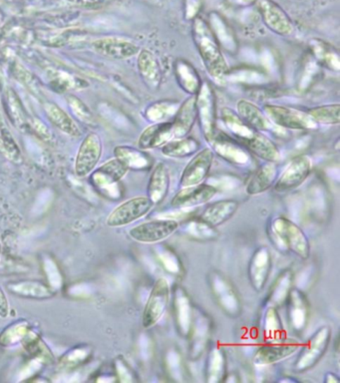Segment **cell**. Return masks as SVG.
I'll list each match as a JSON object with an SVG mask.
<instances>
[{
    "mask_svg": "<svg viewBox=\"0 0 340 383\" xmlns=\"http://www.w3.org/2000/svg\"><path fill=\"white\" fill-rule=\"evenodd\" d=\"M227 1L235 6H249L254 4L256 0H227Z\"/></svg>",
    "mask_w": 340,
    "mask_h": 383,
    "instance_id": "cell-52",
    "label": "cell"
},
{
    "mask_svg": "<svg viewBox=\"0 0 340 383\" xmlns=\"http://www.w3.org/2000/svg\"><path fill=\"white\" fill-rule=\"evenodd\" d=\"M164 368L172 382H185L188 380L187 368L180 349L176 346L169 347L164 354Z\"/></svg>",
    "mask_w": 340,
    "mask_h": 383,
    "instance_id": "cell-41",
    "label": "cell"
},
{
    "mask_svg": "<svg viewBox=\"0 0 340 383\" xmlns=\"http://www.w3.org/2000/svg\"><path fill=\"white\" fill-rule=\"evenodd\" d=\"M268 225L282 234L289 253H294L301 260H308L310 257V241L299 225L282 215L273 218Z\"/></svg>",
    "mask_w": 340,
    "mask_h": 383,
    "instance_id": "cell-9",
    "label": "cell"
},
{
    "mask_svg": "<svg viewBox=\"0 0 340 383\" xmlns=\"http://www.w3.org/2000/svg\"><path fill=\"white\" fill-rule=\"evenodd\" d=\"M259 8L263 23L273 33L280 36H289L294 32V23L291 18L273 0H261Z\"/></svg>",
    "mask_w": 340,
    "mask_h": 383,
    "instance_id": "cell-21",
    "label": "cell"
},
{
    "mask_svg": "<svg viewBox=\"0 0 340 383\" xmlns=\"http://www.w3.org/2000/svg\"><path fill=\"white\" fill-rule=\"evenodd\" d=\"M278 382L292 383V382H299V380L294 379V378L287 377L285 378H282V379L278 380Z\"/></svg>",
    "mask_w": 340,
    "mask_h": 383,
    "instance_id": "cell-56",
    "label": "cell"
},
{
    "mask_svg": "<svg viewBox=\"0 0 340 383\" xmlns=\"http://www.w3.org/2000/svg\"><path fill=\"white\" fill-rule=\"evenodd\" d=\"M9 311H11V306H9L8 299L4 289L0 287V318L8 317Z\"/></svg>",
    "mask_w": 340,
    "mask_h": 383,
    "instance_id": "cell-50",
    "label": "cell"
},
{
    "mask_svg": "<svg viewBox=\"0 0 340 383\" xmlns=\"http://www.w3.org/2000/svg\"><path fill=\"white\" fill-rule=\"evenodd\" d=\"M263 332L266 341H277L284 339L285 327L277 308L265 306L263 317Z\"/></svg>",
    "mask_w": 340,
    "mask_h": 383,
    "instance_id": "cell-43",
    "label": "cell"
},
{
    "mask_svg": "<svg viewBox=\"0 0 340 383\" xmlns=\"http://www.w3.org/2000/svg\"><path fill=\"white\" fill-rule=\"evenodd\" d=\"M171 293L170 284L165 277H160L155 282L143 310L142 325L145 329H152L160 322L167 310Z\"/></svg>",
    "mask_w": 340,
    "mask_h": 383,
    "instance_id": "cell-8",
    "label": "cell"
},
{
    "mask_svg": "<svg viewBox=\"0 0 340 383\" xmlns=\"http://www.w3.org/2000/svg\"><path fill=\"white\" fill-rule=\"evenodd\" d=\"M206 363H204V382L220 383L225 379L228 373V359L225 349L218 344H211L207 349Z\"/></svg>",
    "mask_w": 340,
    "mask_h": 383,
    "instance_id": "cell-24",
    "label": "cell"
},
{
    "mask_svg": "<svg viewBox=\"0 0 340 383\" xmlns=\"http://www.w3.org/2000/svg\"><path fill=\"white\" fill-rule=\"evenodd\" d=\"M30 325L25 320H19L11 323L0 334V346H13L25 339L27 334Z\"/></svg>",
    "mask_w": 340,
    "mask_h": 383,
    "instance_id": "cell-46",
    "label": "cell"
},
{
    "mask_svg": "<svg viewBox=\"0 0 340 383\" xmlns=\"http://www.w3.org/2000/svg\"><path fill=\"white\" fill-rule=\"evenodd\" d=\"M180 104L176 100H159L147 107L145 117L152 124L171 122L177 113Z\"/></svg>",
    "mask_w": 340,
    "mask_h": 383,
    "instance_id": "cell-42",
    "label": "cell"
},
{
    "mask_svg": "<svg viewBox=\"0 0 340 383\" xmlns=\"http://www.w3.org/2000/svg\"><path fill=\"white\" fill-rule=\"evenodd\" d=\"M153 207L154 203L147 196L129 199L112 211L107 218V225L111 227L128 226L148 215Z\"/></svg>",
    "mask_w": 340,
    "mask_h": 383,
    "instance_id": "cell-13",
    "label": "cell"
},
{
    "mask_svg": "<svg viewBox=\"0 0 340 383\" xmlns=\"http://www.w3.org/2000/svg\"><path fill=\"white\" fill-rule=\"evenodd\" d=\"M1 148L4 151L2 153L11 161L18 162L20 160V151L11 138V134L7 133V135L2 136Z\"/></svg>",
    "mask_w": 340,
    "mask_h": 383,
    "instance_id": "cell-49",
    "label": "cell"
},
{
    "mask_svg": "<svg viewBox=\"0 0 340 383\" xmlns=\"http://www.w3.org/2000/svg\"><path fill=\"white\" fill-rule=\"evenodd\" d=\"M197 121L207 142L210 144L216 132V96L210 81L203 80L196 95Z\"/></svg>",
    "mask_w": 340,
    "mask_h": 383,
    "instance_id": "cell-6",
    "label": "cell"
},
{
    "mask_svg": "<svg viewBox=\"0 0 340 383\" xmlns=\"http://www.w3.org/2000/svg\"><path fill=\"white\" fill-rule=\"evenodd\" d=\"M67 100L71 109L73 110V112H74L78 118L85 122L92 121L93 115L91 111H90L89 108L84 103L78 99V98L74 97V96H69Z\"/></svg>",
    "mask_w": 340,
    "mask_h": 383,
    "instance_id": "cell-48",
    "label": "cell"
},
{
    "mask_svg": "<svg viewBox=\"0 0 340 383\" xmlns=\"http://www.w3.org/2000/svg\"><path fill=\"white\" fill-rule=\"evenodd\" d=\"M1 253H2L1 241H0V262H1Z\"/></svg>",
    "mask_w": 340,
    "mask_h": 383,
    "instance_id": "cell-57",
    "label": "cell"
},
{
    "mask_svg": "<svg viewBox=\"0 0 340 383\" xmlns=\"http://www.w3.org/2000/svg\"><path fill=\"white\" fill-rule=\"evenodd\" d=\"M325 382L327 383H339L340 382V378L336 373L334 372H327L325 377Z\"/></svg>",
    "mask_w": 340,
    "mask_h": 383,
    "instance_id": "cell-53",
    "label": "cell"
},
{
    "mask_svg": "<svg viewBox=\"0 0 340 383\" xmlns=\"http://www.w3.org/2000/svg\"><path fill=\"white\" fill-rule=\"evenodd\" d=\"M218 189L211 184H199V185L180 188L172 201L171 206L174 209L185 210L200 207L210 202L218 194Z\"/></svg>",
    "mask_w": 340,
    "mask_h": 383,
    "instance_id": "cell-20",
    "label": "cell"
},
{
    "mask_svg": "<svg viewBox=\"0 0 340 383\" xmlns=\"http://www.w3.org/2000/svg\"><path fill=\"white\" fill-rule=\"evenodd\" d=\"M69 2H73L76 4H97L100 0H67Z\"/></svg>",
    "mask_w": 340,
    "mask_h": 383,
    "instance_id": "cell-55",
    "label": "cell"
},
{
    "mask_svg": "<svg viewBox=\"0 0 340 383\" xmlns=\"http://www.w3.org/2000/svg\"><path fill=\"white\" fill-rule=\"evenodd\" d=\"M9 293L20 298L33 299H46L53 296V291L44 282L23 280V281L11 282L7 284Z\"/></svg>",
    "mask_w": 340,
    "mask_h": 383,
    "instance_id": "cell-37",
    "label": "cell"
},
{
    "mask_svg": "<svg viewBox=\"0 0 340 383\" xmlns=\"http://www.w3.org/2000/svg\"><path fill=\"white\" fill-rule=\"evenodd\" d=\"M194 8H196L197 11H199V0H188L187 13H185V15H187L188 18L194 19L195 18H197V14H198V11H195Z\"/></svg>",
    "mask_w": 340,
    "mask_h": 383,
    "instance_id": "cell-51",
    "label": "cell"
},
{
    "mask_svg": "<svg viewBox=\"0 0 340 383\" xmlns=\"http://www.w3.org/2000/svg\"><path fill=\"white\" fill-rule=\"evenodd\" d=\"M214 158L215 154L210 147L200 149L196 154L192 155L181 175L180 188L204 183L210 175Z\"/></svg>",
    "mask_w": 340,
    "mask_h": 383,
    "instance_id": "cell-15",
    "label": "cell"
},
{
    "mask_svg": "<svg viewBox=\"0 0 340 383\" xmlns=\"http://www.w3.org/2000/svg\"><path fill=\"white\" fill-rule=\"evenodd\" d=\"M211 332L213 322L210 315L202 308L195 306L192 329L187 339L189 341L188 356L190 360H199L204 356L210 344Z\"/></svg>",
    "mask_w": 340,
    "mask_h": 383,
    "instance_id": "cell-10",
    "label": "cell"
},
{
    "mask_svg": "<svg viewBox=\"0 0 340 383\" xmlns=\"http://www.w3.org/2000/svg\"><path fill=\"white\" fill-rule=\"evenodd\" d=\"M210 146L214 154L233 166L244 170L256 168L254 155L229 134L216 131Z\"/></svg>",
    "mask_w": 340,
    "mask_h": 383,
    "instance_id": "cell-5",
    "label": "cell"
},
{
    "mask_svg": "<svg viewBox=\"0 0 340 383\" xmlns=\"http://www.w3.org/2000/svg\"><path fill=\"white\" fill-rule=\"evenodd\" d=\"M273 125L287 130H315L318 124L306 112L282 105L266 104L263 108Z\"/></svg>",
    "mask_w": 340,
    "mask_h": 383,
    "instance_id": "cell-7",
    "label": "cell"
},
{
    "mask_svg": "<svg viewBox=\"0 0 340 383\" xmlns=\"http://www.w3.org/2000/svg\"><path fill=\"white\" fill-rule=\"evenodd\" d=\"M294 284V275L291 270H284L280 272L277 279L273 282L272 287L268 294L265 306L280 308L287 301V296L291 293Z\"/></svg>",
    "mask_w": 340,
    "mask_h": 383,
    "instance_id": "cell-35",
    "label": "cell"
},
{
    "mask_svg": "<svg viewBox=\"0 0 340 383\" xmlns=\"http://www.w3.org/2000/svg\"><path fill=\"white\" fill-rule=\"evenodd\" d=\"M208 24L222 50L232 55L237 54L239 51L237 36L223 15L218 12H211Z\"/></svg>",
    "mask_w": 340,
    "mask_h": 383,
    "instance_id": "cell-28",
    "label": "cell"
},
{
    "mask_svg": "<svg viewBox=\"0 0 340 383\" xmlns=\"http://www.w3.org/2000/svg\"><path fill=\"white\" fill-rule=\"evenodd\" d=\"M153 253L157 262L168 274L177 277H182L185 274L182 260L172 246L166 245L164 241L154 244Z\"/></svg>",
    "mask_w": 340,
    "mask_h": 383,
    "instance_id": "cell-36",
    "label": "cell"
},
{
    "mask_svg": "<svg viewBox=\"0 0 340 383\" xmlns=\"http://www.w3.org/2000/svg\"><path fill=\"white\" fill-rule=\"evenodd\" d=\"M235 112L247 124L253 127L256 130L270 132L275 129V127H277L273 125L263 109L249 100H239L237 103V111Z\"/></svg>",
    "mask_w": 340,
    "mask_h": 383,
    "instance_id": "cell-33",
    "label": "cell"
},
{
    "mask_svg": "<svg viewBox=\"0 0 340 383\" xmlns=\"http://www.w3.org/2000/svg\"><path fill=\"white\" fill-rule=\"evenodd\" d=\"M301 344L292 339H280L261 346L254 353L253 363L256 366H268L280 363L296 354Z\"/></svg>",
    "mask_w": 340,
    "mask_h": 383,
    "instance_id": "cell-19",
    "label": "cell"
},
{
    "mask_svg": "<svg viewBox=\"0 0 340 383\" xmlns=\"http://www.w3.org/2000/svg\"><path fill=\"white\" fill-rule=\"evenodd\" d=\"M192 37L209 75L218 82H223L229 74V65L210 26L200 16L192 19Z\"/></svg>",
    "mask_w": 340,
    "mask_h": 383,
    "instance_id": "cell-2",
    "label": "cell"
},
{
    "mask_svg": "<svg viewBox=\"0 0 340 383\" xmlns=\"http://www.w3.org/2000/svg\"><path fill=\"white\" fill-rule=\"evenodd\" d=\"M102 155V143L97 134H90L81 144L75 161V173L80 178L91 173Z\"/></svg>",
    "mask_w": 340,
    "mask_h": 383,
    "instance_id": "cell-22",
    "label": "cell"
},
{
    "mask_svg": "<svg viewBox=\"0 0 340 383\" xmlns=\"http://www.w3.org/2000/svg\"><path fill=\"white\" fill-rule=\"evenodd\" d=\"M278 177L277 163L265 161L256 167L247 181L246 192L247 195L256 196L265 193L275 185Z\"/></svg>",
    "mask_w": 340,
    "mask_h": 383,
    "instance_id": "cell-26",
    "label": "cell"
},
{
    "mask_svg": "<svg viewBox=\"0 0 340 383\" xmlns=\"http://www.w3.org/2000/svg\"><path fill=\"white\" fill-rule=\"evenodd\" d=\"M180 224L173 219H155L130 229L129 237L135 241L147 245L161 243L179 230Z\"/></svg>",
    "mask_w": 340,
    "mask_h": 383,
    "instance_id": "cell-11",
    "label": "cell"
},
{
    "mask_svg": "<svg viewBox=\"0 0 340 383\" xmlns=\"http://www.w3.org/2000/svg\"><path fill=\"white\" fill-rule=\"evenodd\" d=\"M240 379H237V375L235 373H227L225 379L223 382H239Z\"/></svg>",
    "mask_w": 340,
    "mask_h": 383,
    "instance_id": "cell-54",
    "label": "cell"
},
{
    "mask_svg": "<svg viewBox=\"0 0 340 383\" xmlns=\"http://www.w3.org/2000/svg\"><path fill=\"white\" fill-rule=\"evenodd\" d=\"M287 306V318L289 327L296 334H303L308 327L310 308L306 294L303 289L294 287L285 303Z\"/></svg>",
    "mask_w": 340,
    "mask_h": 383,
    "instance_id": "cell-16",
    "label": "cell"
},
{
    "mask_svg": "<svg viewBox=\"0 0 340 383\" xmlns=\"http://www.w3.org/2000/svg\"><path fill=\"white\" fill-rule=\"evenodd\" d=\"M313 58L318 65L329 70L339 72L340 67L339 52L334 46L320 39H313L309 43Z\"/></svg>",
    "mask_w": 340,
    "mask_h": 383,
    "instance_id": "cell-40",
    "label": "cell"
},
{
    "mask_svg": "<svg viewBox=\"0 0 340 383\" xmlns=\"http://www.w3.org/2000/svg\"><path fill=\"white\" fill-rule=\"evenodd\" d=\"M179 229L187 238L197 241H216L220 237L218 227L209 225L200 218L188 220L180 225Z\"/></svg>",
    "mask_w": 340,
    "mask_h": 383,
    "instance_id": "cell-39",
    "label": "cell"
},
{
    "mask_svg": "<svg viewBox=\"0 0 340 383\" xmlns=\"http://www.w3.org/2000/svg\"><path fill=\"white\" fill-rule=\"evenodd\" d=\"M129 170L117 158L102 165L92 175V184L96 189L112 199L121 197L119 183Z\"/></svg>",
    "mask_w": 340,
    "mask_h": 383,
    "instance_id": "cell-12",
    "label": "cell"
},
{
    "mask_svg": "<svg viewBox=\"0 0 340 383\" xmlns=\"http://www.w3.org/2000/svg\"><path fill=\"white\" fill-rule=\"evenodd\" d=\"M174 139L172 122L153 123L142 132L138 140L139 149L148 151L163 147Z\"/></svg>",
    "mask_w": 340,
    "mask_h": 383,
    "instance_id": "cell-29",
    "label": "cell"
},
{
    "mask_svg": "<svg viewBox=\"0 0 340 383\" xmlns=\"http://www.w3.org/2000/svg\"><path fill=\"white\" fill-rule=\"evenodd\" d=\"M313 170V162L306 155H299L291 160L282 175L277 177L273 190L278 194L287 193L303 185Z\"/></svg>",
    "mask_w": 340,
    "mask_h": 383,
    "instance_id": "cell-14",
    "label": "cell"
},
{
    "mask_svg": "<svg viewBox=\"0 0 340 383\" xmlns=\"http://www.w3.org/2000/svg\"><path fill=\"white\" fill-rule=\"evenodd\" d=\"M45 111H46L50 121L54 125L58 127L60 130L65 132L69 135L74 136V137H78L80 135L81 131L79 127L77 126V124L60 107L57 106L53 103H47L45 105Z\"/></svg>",
    "mask_w": 340,
    "mask_h": 383,
    "instance_id": "cell-44",
    "label": "cell"
},
{
    "mask_svg": "<svg viewBox=\"0 0 340 383\" xmlns=\"http://www.w3.org/2000/svg\"><path fill=\"white\" fill-rule=\"evenodd\" d=\"M95 51L113 59H128L139 54L136 43L120 38H104L93 43Z\"/></svg>",
    "mask_w": 340,
    "mask_h": 383,
    "instance_id": "cell-25",
    "label": "cell"
},
{
    "mask_svg": "<svg viewBox=\"0 0 340 383\" xmlns=\"http://www.w3.org/2000/svg\"><path fill=\"white\" fill-rule=\"evenodd\" d=\"M332 335V330L328 325H323L316 330L306 344L299 347L294 370L297 373H303L313 370L327 353Z\"/></svg>",
    "mask_w": 340,
    "mask_h": 383,
    "instance_id": "cell-4",
    "label": "cell"
},
{
    "mask_svg": "<svg viewBox=\"0 0 340 383\" xmlns=\"http://www.w3.org/2000/svg\"><path fill=\"white\" fill-rule=\"evenodd\" d=\"M137 55L138 71L143 83L149 90L154 92L158 91L163 81L160 62L156 55L148 49L140 50Z\"/></svg>",
    "mask_w": 340,
    "mask_h": 383,
    "instance_id": "cell-23",
    "label": "cell"
},
{
    "mask_svg": "<svg viewBox=\"0 0 340 383\" xmlns=\"http://www.w3.org/2000/svg\"><path fill=\"white\" fill-rule=\"evenodd\" d=\"M306 112L318 125L334 126L340 123V106L337 103L309 108Z\"/></svg>",
    "mask_w": 340,
    "mask_h": 383,
    "instance_id": "cell-45",
    "label": "cell"
},
{
    "mask_svg": "<svg viewBox=\"0 0 340 383\" xmlns=\"http://www.w3.org/2000/svg\"><path fill=\"white\" fill-rule=\"evenodd\" d=\"M273 268V258L268 246H259L251 255L247 267V277L249 284L256 293L265 289L270 279Z\"/></svg>",
    "mask_w": 340,
    "mask_h": 383,
    "instance_id": "cell-18",
    "label": "cell"
},
{
    "mask_svg": "<svg viewBox=\"0 0 340 383\" xmlns=\"http://www.w3.org/2000/svg\"><path fill=\"white\" fill-rule=\"evenodd\" d=\"M116 375L119 380L122 382H139L136 373L133 368L128 365L127 361L123 358L116 359L115 363Z\"/></svg>",
    "mask_w": 340,
    "mask_h": 383,
    "instance_id": "cell-47",
    "label": "cell"
},
{
    "mask_svg": "<svg viewBox=\"0 0 340 383\" xmlns=\"http://www.w3.org/2000/svg\"><path fill=\"white\" fill-rule=\"evenodd\" d=\"M221 118L229 131V135L244 145L251 154L263 161H280L282 154L277 146L263 132L256 130L247 124L232 108L223 107Z\"/></svg>",
    "mask_w": 340,
    "mask_h": 383,
    "instance_id": "cell-1",
    "label": "cell"
},
{
    "mask_svg": "<svg viewBox=\"0 0 340 383\" xmlns=\"http://www.w3.org/2000/svg\"><path fill=\"white\" fill-rule=\"evenodd\" d=\"M194 308L190 294L182 286L173 289V320L176 332L187 339L194 320Z\"/></svg>",
    "mask_w": 340,
    "mask_h": 383,
    "instance_id": "cell-17",
    "label": "cell"
},
{
    "mask_svg": "<svg viewBox=\"0 0 340 383\" xmlns=\"http://www.w3.org/2000/svg\"><path fill=\"white\" fill-rule=\"evenodd\" d=\"M170 173L165 163H158L153 167L147 187V197L155 205H159L167 197L170 190Z\"/></svg>",
    "mask_w": 340,
    "mask_h": 383,
    "instance_id": "cell-32",
    "label": "cell"
},
{
    "mask_svg": "<svg viewBox=\"0 0 340 383\" xmlns=\"http://www.w3.org/2000/svg\"><path fill=\"white\" fill-rule=\"evenodd\" d=\"M115 156L128 170H133V171H148L154 166L153 159L146 151L130 147V146L116 147Z\"/></svg>",
    "mask_w": 340,
    "mask_h": 383,
    "instance_id": "cell-34",
    "label": "cell"
},
{
    "mask_svg": "<svg viewBox=\"0 0 340 383\" xmlns=\"http://www.w3.org/2000/svg\"><path fill=\"white\" fill-rule=\"evenodd\" d=\"M173 70L181 89L190 96H195L198 93L203 80L191 62L185 59H177L174 63Z\"/></svg>",
    "mask_w": 340,
    "mask_h": 383,
    "instance_id": "cell-31",
    "label": "cell"
},
{
    "mask_svg": "<svg viewBox=\"0 0 340 383\" xmlns=\"http://www.w3.org/2000/svg\"><path fill=\"white\" fill-rule=\"evenodd\" d=\"M209 289L216 305L227 317L237 318L242 315L244 306L240 294L229 277L218 270H211L207 275Z\"/></svg>",
    "mask_w": 340,
    "mask_h": 383,
    "instance_id": "cell-3",
    "label": "cell"
},
{
    "mask_svg": "<svg viewBox=\"0 0 340 383\" xmlns=\"http://www.w3.org/2000/svg\"><path fill=\"white\" fill-rule=\"evenodd\" d=\"M171 122H172L174 138L189 136L197 122L195 96H189L184 102L181 103L177 113Z\"/></svg>",
    "mask_w": 340,
    "mask_h": 383,
    "instance_id": "cell-30",
    "label": "cell"
},
{
    "mask_svg": "<svg viewBox=\"0 0 340 383\" xmlns=\"http://www.w3.org/2000/svg\"><path fill=\"white\" fill-rule=\"evenodd\" d=\"M201 149V143L192 136L174 138L162 147V154L173 159H184L192 157Z\"/></svg>",
    "mask_w": 340,
    "mask_h": 383,
    "instance_id": "cell-38",
    "label": "cell"
},
{
    "mask_svg": "<svg viewBox=\"0 0 340 383\" xmlns=\"http://www.w3.org/2000/svg\"><path fill=\"white\" fill-rule=\"evenodd\" d=\"M240 203L234 199H225L209 203L199 218L211 226L218 227L230 221L239 210Z\"/></svg>",
    "mask_w": 340,
    "mask_h": 383,
    "instance_id": "cell-27",
    "label": "cell"
}]
</instances>
